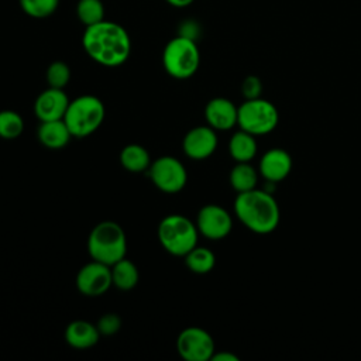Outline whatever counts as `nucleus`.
<instances>
[{
    "label": "nucleus",
    "instance_id": "obj_1",
    "mask_svg": "<svg viewBox=\"0 0 361 361\" xmlns=\"http://www.w3.org/2000/svg\"><path fill=\"white\" fill-rule=\"evenodd\" d=\"M82 45L94 62L107 68L123 65L131 54V38L127 30L107 20L86 27Z\"/></svg>",
    "mask_w": 361,
    "mask_h": 361
},
{
    "label": "nucleus",
    "instance_id": "obj_2",
    "mask_svg": "<svg viewBox=\"0 0 361 361\" xmlns=\"http://www.w3.org/2000/svg\"><path fill=\"white\" fill-rule=\"evenodd\" d=\"M234 213L243 226L255 234H269L281 221V209L274 195L257 188L237 193Z\"/></svg>",
    "mask_w": 361,
    "mask_h": 361
},
{
    "label": "nucleus",
    "instance_id": "obj_3",
    "mask_svg": "<svg viewBox=\"0 0 361 361\" xmlns=\"http://www.w3.org/2000/svg\"><path fill=\"white\" fill-rule=\"evenodd\" d=\"M87 251L92 259L113 265L127 252V238L123 227L111 220L97 223L87 237Z\"/></svg>",
    "mask_w": 361,
    "mask_h": 361
},
{
    "label": "nucleus",
    "instance_id": "obj_4",
    "mask_svg": "<svg viewBox=\"0 0 361 361\" xmlns=\"http://www.w3.org/2000/svg\"><path fill=\"white\" fill-rule=\"evenodd\" d=\"M104 116L106 109L99 97L93 94H82L69 102L63 121L72 137L85 138L102 126Z\"/></svg>",
    "mask_w": 361,
    "mask_h": 361
},
{
    "label": "nucleus",
    "instance_id": "obj_5",
    "mask_svg": "<svg viewBox=\"0 0 361 361\" xmlns=\"http://www.w3.org/2000/svg\"><path fill=\"white\" fill-rule=\"evenodd\" d=\"M199 230L196 223L182 214L165 216L158 224V240L165 251L176 257H185L197 245Z\"/></svg>",
    "mask_w": 361,
    "mask_h": 361
},
{
    "label": "nucleus",
    "instance_id": "obj_6",
    "mask_svg": "<svg viewBox=\"0 0 361 361\" xmlns=\"http://www.w3.org/2000/svg\"><path fill=\"white\" fill-rule=\"evenodd\" d=\"M162 65L166 73L175 79L193 76L200 65V51L196 41L182 35L169 39L162 52Z\"/></svg>",
    "mask_w": 361,
    "mask_h": 361
},
{
    "label": "nucleus",
    "instance_id": "obj_7",
    "mask_svg": "<svg viewBox=\"0 0 361 361\" xmlns=\"http://www.w3.org/2000/svg\"><path fill=\"white\" fill-rule=\"evenodd\" d=\"M278 121V109L267 99H248L238 106L237 126L255 137L272 133L276 128Z\"/></svg>",
    "mask_w": 361,
    "mask_h": 361
},
{
    "label": "nucleus",
    "instance_id": "obj_8",
    "mask_svg": "<svg viewBox=\"0 0 361 361\" xmlns=\"http://www.w3.org/2000/svg\"><path fill=\"white\" fill-rule=\"evenodd\" d=\"M148 175L152 183L164 193H178L188 182V172L183 164L171 155H164L151 162Z\"/></svg>",
    "mask_w": 361,
    "mask_h": 361
},
{
    "label": "nucleus",
    "instance_id": "obj_9",
    "mask_svg": "<svg viewBox=\"0 0 361 361\" xmlns=\"http://www.w3.org/2000/svg\"><path fill=\"white\" fill-rule=\"evenodd\" d=\"M176 350L186 361L212 360L216 345L213 337L202 327L190 326L183 329L176 338Z\"/></svg>",
    "mask_w": 361,
    "mask_h": 361
},
{
    "label": "nucleus",
    "instance_id": "obj_10",
    "mask_svg": "<svg viewBox=\"0 0 361 361\" xmlns=\"http://www.w3.org/2000/svg\"><path fill=\"white\" fill-rule=\"evenodd\" d=\"M196 227L203 237L217 241L226 238L233 228L231 214L221 206L209 203L200 207L196 217Z\"/></svg>",
    "mask_w": 361,
    "mask_h": 361
},
{
    "label": "nucleus",
    "instance_id": "obj_11",
    "mask_svg": "<svg viewBox=\"0 0 361 361\" xmlns=\"http://www.w3.org/2000/svg\"><path fill=\"white\" fill-rule=\"evenodd\" d=\"M113 286L111 267L99 261L83 265L76 275V288L85 296H100Z\"/></svg>",
    "mask_w": 361,
    "mask_h": 361
},
{
    "label": "nucleus",
    "instance_id": "obj_12",
    "mask_svg": "<svg viewBox=\"0 0 361 361\" xmlns=\"http://www.w3.org/2000/svg\"><path fill=\"white\" fill-rule=\"evenodd\" d=\"M219 144L216 130L210 126H197L189 130L182 141L183 152L195 161H203L213 155Z\"/></svg>",
    "mask_w": 361,
    "mask_h": 361
},
{
    "label": "nucleus",
    "instance_id": "obj_13",
    "mask_svg": "<svg viewBox=\"0 0 361 361\" xmlns=\"http://www.w3.org/2000/svg\"><path fill=\"white\" fill-rule=\"evenodd\" d=\"M68 94L63 89L48 87L38 94L34 103V113L39 121L62 120L69 106Z\"/></svg>",
    "mask_w": 361,
    "mask_h": 361
},
{
    "label": "nucleus",
    "instance_id": "obj_14",
    "mask_svg": "<svg viewBox=\"0 0 361 361\" xmlns=\"http://www.w3.org/2000/svg\"><path fill=\"white\" fill-rule=\"evenodd\" d=\"M293 166L292 157L288 151L282 148H271L262 154L259 159L258 172L259 175L269 182H281L288 178Z\"/></svg>",
    "mask_w": 361,
    "mask_h": 361
},
{
    "label": "nucleus",
    "instance_id": "obj_15",
    "mask_svg": "<svg viewBox=\"0 0 361 361\" xmlns=\"http://www.w3.org/2000/svg\"><path fill=\"white\" fill-rule=\"evenodd\" d=\"M238 107L226 97H213L204 107L207 126L219 131H227L237 126Z\"/></svg>",
    "mask_w": 361,
    "mask_h": 361
},
{
    "label": "nucleus",
    "instance_id": "obj_16",
    "mask_svg": "<svg viewBox=\"0 0 361 361\" xmlns=\"http://www.w3.org/2000/svg\"><path fill=\"white\" fill-rule=\"evenodd\" d=\"M100 333L97 326L87 320H73L65 330L66 343L78 350H86L93 347L99 341Z\"/></svg>",
    "mask_w": 361,
    "mask_h": 361
},
{
    "label": "nucleus",
    "instance_id": "obj_17",
    "mask_svg": "<svg viewBox=\"0 0 361 361\" xmlns=\"http://www.w3.org/2000/svg\"><path fill=\"white\" fill-rule=\"evenodd\" d=\"M37 134L39 142L49 149H61L66 147L72 138V134L63 118L41 121Z\"/></svg>",
    "mask_w": 361,
    "mask_h": 361
},
{
    "label": "nucleus",
    "instance_id": "obj_18",
    "mask_svg": "<svg viewBox=\"0 0 361 361\" xmlns=\"http://www.w3.org/2000/svg\"><path fill=\"white\" fill-rule=\"evenodd\" d=\"M228 152L235 162H251L258 152L255 135L240 128L228 141Z\"/></svg>",
    "mask_w": 361,
    "mask_h": 361
},
{
    "label": "nucleus",
    "instance_id": "obj_19",
    "mask_svg": "<svg viewBox=\"0 0 361 361\" xmlns=\"http://www.w3.org/2000/svg\"><path fill=\"white\" fill-rule=\"evenodd\" d=\"M120 162L126 171L140 173L148 171L151 165V157L142 145L128 144L120 152Z\"/></svg>",
    "mask_w": 361,
    "mask_h": 361
},
{
    "label": "nucleus",
    "instance_id": "obj_20",
    "mask_svg": "<svg viewBox=\"0 0 361 361\" xmlns=\"http://www.w3.org/2000/svg\"><path fill=\"white\" fill-rule=\"evenodd\" d=\"M259 172L250 162H235L230 172V185L237 192L255 189L258 185Z\"/></svg>",
    "mask_w": 361,
    "mask_h": 361
},
{
    "label": "nucleus",
    "instance_id": "obj_21",
    "mask_svg": "<svg viewBox=\"0 0 361 361\" xmlns=\"http://www.w3.org/2000/svg\"><path fill=\"white\" fill-rule=\"evenodd\" d=\"M111 279L113 286L121 290H130L138 283L140 272L137 265L124 257L111 265Z\"/></svg>",
    "mask_w": 361,
    "mask_h": 361
},
{
    "label": "nucleus",
    "instance_id": "obj_22",
    "mask_svg": "<svg viewBox=\"0 0 361 361\" xmlns=\"http://www.w3.org/2000/svg\"><path fill=\"white\" fill-rule=\"evenodd\" d=\"M185 264L193 274H209L216 264V255L207 247H193L185 255Z\"/></svg>",
    "mask_w": 361,
    "mask_h": 361
},
{
    "label": "nucleus",
    "instance_id": "obj_23",
    "mask_svg": "<svg viewBox=\"0 0 361 361\" xmlns=\"http://www.w3.org/2000/svg\"><path fill=\"white\" fill-rule=\"evenodd\" d=\"M76 16L85 25H93L104 20V6L102 0H79L76 4Z\"/></svg>",
    "mask_w": 361,
    "mask_h": 361
},
{
    "label": "nucleus",
    "instance_id": "obj_24",
    "mask_svg": "<svg viewBox=\"0 0 361 361\" xmlns=\"http://www.w3.org/2000/svg\"><path fill=\"white\" fill-rule=\"evenodd\" d=\"M24 130L23 117L14 110L0 111V137L4 140H14L21 135Z\"/></svg>",
    "mask_w": 361,
    "mask_h": 361
},
{
    "label": "nucleus",
    "instance_id": "obj_25",
    "mask_svg": "<svg viewBox=\"0 0 361 361\" xmlns=\"http://www.w3.org/2000/svg\"><path fill=\"white\" fill-rule=\"evenodd\" d=\"M23 11L32 18H47L55 13L59 0H18Z\"/></svg>",
    "mask_w": 361,
    "mask_h": 361
},
{
    "label": "nucleus",
    "instance_id": "obj_26",
    "mask_svg": "<svg viewBox=\"0 0 361 361\" xmlns=\"http://www.w3.org/2000/svg\"><path fill=\"white\" fill-rule=\"evenodd\" d=\"M71 79V69L62 61L52 62L47 69V82L51 87L63 89Z\"/></svg>",
    "mask_w": 361,
    "mask_h": 361
},
{
    "label": "nucleus",
    "instance_id": "obj_27",
    "mask_svg": "<svg viewBox=\"0 0 361 361\" xmlns=\"http://www.w3.org/2000/svg\"><path fill=\"white\" fill-rule=\"evenodd\" d=\"M97 330L103 336H111L117 333L121 327V319L116 313H106L97 322Z\"/></svg>",
    "mask_w": 361,
    "mask_h": 361
},
{
    "label": "nucleus",
    "instance_id": "obj_28",
    "mask_svg": "<svg viewBox=\"0 0 361 361\" xmlns=\"http://www.w3.org/2000/svg\"><path fill=\"white\" fill-rule=\"evenodd\" d=\"M241 93L245 100L261 97L262 93V82L255 75H248L241 83Z\"/></svg>",
    "mask_w": 361,
    "mask_h": 361
},
{
    "label": "nucleus",
    "instance_id": "obj_29",
    "mask_svg": "<svg viewBox=\"0 0 361 361\" xmlns=\"http://www.w3.org/2000/svg\"><path fill=\"white\" fill-rule=\"evenodd\" d=\"M199 32H200V28H199V24L193 20H185L180 27H179V34L178 35H182V37H188L190 39H195L199 37Z\"/></svg>",
    "mask_w": 361,
    "mask_h": 361
},
{
    "label": "nucleus",
    "instance_id": "obj_30",
    "mask_svg": "<svg viewBox=\"0 0 361 361\" xmlns=\"http://www.w3.org/2000/svg\"><path fill=\"white\" fill-rule=\"evenodd\" d=\"M212 360L213 361H238V357L233 353H228V351H220V353L214 351Z\"/></svg>",
    "mask_w": 361,
    "mask_h": 361
},
{
    "label": "nucleus",
    "instance_id": "obj_31",
    "mask_svg": "<svg viewBox=\"0 0 361 361\" xmlns=\"http://www.w3.org/2000/svg\"><path fill=\"white\" fill-rule=\"evenodd\" d=\"M195 0H166L168 4L176 7V8H183V7H188L189 4H192Z\"/></svg>",
    "mask_w": 361,
    "mask_h": 361
}]
</instances>
